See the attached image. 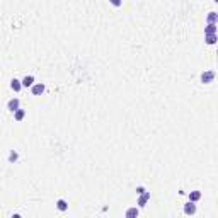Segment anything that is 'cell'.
I'll use <instances>...</instances> for the list:
<instances>
[{
  "label": "cell",
  "instance_id": "1",
  "mask_svg": "<svg viewBox=\"0 0 218 218\" xmlns=\"http://www.w3.org/2000/svg\"><path fill=\"white\" fill-rule=\"evenodd\" d=\"M213 78H215L213 70H208V72H203V73H201V82H203V84H210V82H213Z\"/></svg>",
  "mask_w": 218,
  "mask_h": 218
},
{
  "label": "cell",
  "instance_id": "2",
  "mask_svg": "<svg viewBox=\"0 0 218 218\" xmlns=\"http://www.w3.org/2000/svg\"><path fill=\"white\" fill-rule=\"evenodd\" d=\"M148 200H150V192H147V191H145L143 194H140V200H138V206H140V208H143L145 204H147V201H148Z\"/></svg>",
  "mask_w": 218,
  "mask_h": 218
},
{
  "label": "cell",
  "instance_id": "3",
  "mask_svg": "<svg viewBox=\"0 0 218 218\" xmlns=\"http://www.w3.org/2000/svg\"><path fill=\"white\" fill-rule=\"evenodd\" d=\"M184 213L186 215H194L196 213V204L191 203V201H189V203H186L184 204Z\"/></svg>",
  "mask_w": 218,
  "mask_h": 218
},
{
  "label": "cell",
  "instance_id": "4",
  "mask_svg": "<svg viewBox=\"0 0 218 218\" xmlns=\"http://www.w3.org/2000/svg\"><path fill=\"white\" fill-rule=\"evenodd\" d=\"M21 84H22V87H33V85H34V77H33V75H26Z\"/></svg>",
  "mask_w": 218,
  "mask_h": 218
},
{
  "label": "cell",
  "instance_id": "5",
  "mask_svg": "<svg viewBox=\"0 0 218 218\" xmlns=\"http://www.w3.org/2000/svg\"><path fill=\"white\" fill-rule=\"evenodd\" d=\"M7 107L10 109L12 113H15V111L19 109V99H10V101L7 102Z\"/></svg>",
  "mask_w": 218,
  "mask_h": 218
},
{
  "label": "cell",
  "instance_id": "6",
  "mask_svg": "<svg viewBox=\"0 0 218 218\" xmlns=\"http://www.w3.org/2000/svg\"><path fill=\"white\" fill-rule=\"evenodd\" d=\"M45 92V85L43 84H34L33 85V94L34 96H39V94H43Z\"/></svg>",
  "mask_w": 218,
  "mask_h": 218
},
{
  "label": "cell",
  "instance_id": "7",
  "mask_svg": "<svg viewBox=\"0 0 218 218\" xmlns=\"http://www.w3.org/2000/svg\"><path fill=\"white\" fill-rule=\"evenodd\" d=\"M126 218H138V208H128L126 210Z\"/></svg>",
  "mask_w": 218,
  "mask_h": 218
},
{
  "label": "cell",
  "instance_id": "8",
  "mask_svg": "<svg viewBox=\"0 0 218 218\" xmlns=\"http://www.w3.org/2000/svg\"><path fill=\"white\" fill-rule=\"evenodd\" d=\"M56 208H58L60 211H67L68 210V203L65 200H58L56 201Z\"/></svg>",
  "mask_w": 218,
  "mask_h": 218
},
{
  "label": "cell",
  "instance_id": "9",
  "mask_svg": "<svg viewBox=\"0 0 218 218\" xmlns=\"http://www.w3.org/2000/svg\"><path fill=\"white\" fill-rule=\"evenodd\" d=\"M200 198H201V192L200 191H191V192H189V201H191V203H196Z\"/></svg>",
  "mask_w": 218,
  "mask_h": 218
},
{
  "label": "cell",
  "instance_id": "10",
  "mask_svg": "<svg viewBox=\"0 0 218 218\" xmlns=\"http://www.w3.org/2000/svg\"><path fill=\"white\" fill-rule=\"evenodd\" d=\"M204 33H206V36L215 34V33H216V24H208V26L204 27Z\"/></svg>",
  "mask_w": 218,
  "mask_h": 218
},
{
  "label": "cell",
  "instance_id": "11",
  "mask_svg": "<svg viewBox=\"0 0 218 218\" xmlns=\"http://www.w3.org/2000/svg\"><path fill=\"white\" fill-rule=\"evenodd\" d=\"M21 87H22V84H21L17 78L10 80V89H12V90H15V92H17V90H21Z\"/></svg>",
  "mask_w": 218,
  "mask_h": 218
},
{
  "label": "cell",
  "instance_id": "12",
  "mask_svg": "<svg viewBox=\"0 0 218 218\" xmlns=\"http://www.w3.org/2000/svg\"><path fill=\"white\" fill-rule=\"evenodd\" d=\"M24 116H26L24 109H17V111L14 113V118H15V121H22V119H24Z\"/></svg>",
  "mask_w": 218,
  "mask_h": 218
},
{
  "label": "cell",
  "instance_id": "13",
  "mask_svg": "<svg viewBox=\"0 0 218 218\" xmlns=\"http://www.w3.org/2000/svg\"><path fill=\"white\" fill-rule=\"evenodd\" d=\"M19 159V153L14 150H10V153H9V162H15V160Z\"/></svg>",
  "mask_w": 218,
  "mask_h": 218
},
{
  "label": "cell",
  "instance_id": "14",
  "mask_svg": "<svg viewBox=\"0 0 218 218\" xmlns=\"http://www.w3.org/2000/svg\"><path fill=\"white\" fill-rule=\"evenodd\" d=\"M218 19V14L216 12H210V15H208V21H210V24H215Z\"/></svg>",
  "mask_w": 218,
  "mask_h": 218
},
{
  "label": "cell",
  "instance_id": "15",
  "mask_svg": "<svg viewBox=\"0 0 218 218\" xmlns=\"http://www.w3.org/2000/svg\"><path fill=\"white\" fill-rule=\"evenodd\" d=\"M206 43H208V45H215V43H216V36H215V34L206 36Z\"/></svg>",
  "mask_w": 218,
  "mask_h": 218
},
{
  "label": "cell",
  "instance_id": "16",
  "mask_svg": "<svg viewBox=\"0 0 218 218\" xmlns=\"http://www.w3.org/2000/svg\"><path fill=\"white\" fill-rule=\"evenodd\" d=\"M137 192H138V194H143V192H145V188H141V186H140V188H137Z\"/></svg>",
  "mask_w": 218,
  "mask_h": 218
},
{
  "label": "cell",
  "instance_id": "17",
  "mask_svg": "<svg viewBox=\"0 0 218 218\" xmlns=\"http://www.w3.org/2000/svg\"><path fill=\"white\" fill-rule=\"evenodd\" d=\"M12 218H22L21 215H12Z\"/></svg>",
  "mask_w": 218,
  "mask_h": 218
}]
</instances>
